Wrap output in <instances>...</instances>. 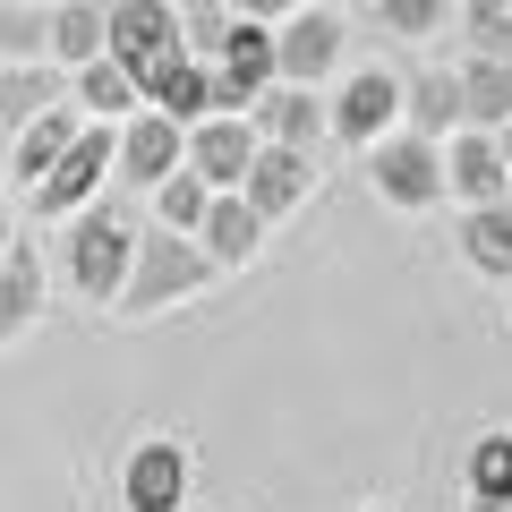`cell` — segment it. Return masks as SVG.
<instances>
[{
	"label": "cell",
	"mask_w": 512,
	"mask_h": 512,
	"mask_svg": "<svg viewBox=\"0 0 512 512\" xmlns=\"http://www.w3.org/2000/svg\"><path fill=\"white\" fill-rule=\"evenodd\" d=\"M231 18H256V26H282L291 9H308V0H222Z\"/></svg>",
	"instance_id": "31"
},
{
	"label": "cell",
	"mask_w": 512,
	"mask_h": 512,
	"mask_svg": "<svg viewBox=\"0 0 512 512\" xmlns=\"http://www.w3.org/2000/svg\"><path fill=\"white\" fill-rule=\"evenodd\" d=\"M308 188H316V154H308V146H256L239 197H248L265 222H282V214H299V205H308Z\"/></svg>",
	"instance_id": "13"
},
{
	"label": "cell",
	"mask_w": 512,
	"mask_h": 512,
	"mask_svg": "<svg viewBox=\"0 0 512 512\" xmlns=\"http://www.w3.org/2000/svg\"><path fill=\"white\" fill-rule=\"evenodd\" d=\"M256 120L248 111H205L197 128H188V171H197L205 188H239L248 180V163H256Z\"/></svg>",
	"instance_id": "10"
},
{
	"label": "cell",
	"mask_w": 512,
	"mask_h": 512,
	"mask_svg": "<svg viewBox=\"0 0 512 512\" xmlns=\"http://www.w3.org/2000/svg\"><path fill=\"white\" fill-rule=\"evenodd\" d=\"M495 146H504V171H512V120H504V128H495Z\"/></svg>",
	"instance_id": "33"
},
{
	"label": "cell",
	"mask_w": 512,
	"mask_h": 512,
	"mask_svg": "<svg viewBox=\"0 0 512 512\" xmlns=\"http://www.w3.org/2000/svg\"><path fill=\"white\" fill-rule=\"evenodd\" d=\"M461 256H470L487 282L512 274V197H495V205H461Z\"/></svg>",
	"instance_id": "22"
},
{
	"label": "cell",
	"mask_w": 512,
	"mask_h": 512,
	"mask_svg": "<svg viewBox=\"0 0 512 512\" xmlns=\"http://www.w3.org/2000/svg\"><path fill=\"white\" fill-rule=\"evenodd\" d=\"M188 163V128L171 120V111H154V103H137L120 120V146H111V171H120L128 188H154L163 171H180Z\"/></svg>",
	"instance_id": "7"
},
{
	"label": "cell",
	"mask_w": 512,
	"mask_h": 512,
	"mask_svg": "<svg viewBox=\"0 0 512 512\" xmlns=\"http://www.w3.org/2000/svg\"><path fill=\"white\" fill-rule=\"evenodd\" d=\"M478 512H512V495H504V504H478Z\"/></svg>",
	"instance_id": "34"
},
{
	"label": "cell",
	"mask_w": 512,
	"mask_h": 512,
	"mask_svg": "<svg viewBox=\"0 0 512 512\" xmlns=\"http://www.w3.org/2000/svg\"><path fill=\"white\" fill-rule=\"evenodd\" d=\"M453 9H461V0H376V26L393 43H436Z\"/></svg>",
	"instance_id": "28"
},
{
	"label": "cell",
	"mask_w": 512,
	"mask_h": 512,
	"mask_svg": "<svg viewBox=\"0 0 512 512\" xmlns=\"http://www.w3.org/2000/svg\"><path fill=\"white\" fill-rule=\"evenodd\" d=\"M512 495V427H487L470 444V504H504Z\"/></svg>",
	"instance_id": "27"
},
{
	"label": "cell",
	"mask_w": 512,
	"mask_h": 512,
	"mask_svg": "<svg viewBox=\"0 0 512 512\" xmlns=\"http://www.w3.org/2000/svg\"><path fill=\"white\" fill-rule=\"evenodd\" d=\"M77 128H86V111H77V103H52V111H35V120L18 128V154H9V171H18V180L35 188L43 171H52L60 154H69V137H77Z\"/></svg>",
	"instance_id": "19"
},
{
	"label": "cell",
	"mask_w": 512,
	"mask_h": 512,
	"mask_svg": "<svg viewBox=\"0 0 512 512\" xmlns=\"http://www.w3.org/2000/svg\"><path fill=\"white\" fill-rule=\"evenodd\" d=\"M52 60L60 69L103 60V0H52Z\"/></svg>",
	"instance_id": "24"
},
{
	"label": "cell",
	"mask_w": 512,
	"mask_h": 512,
	"mask_svg": "<svg viewBox=\"0 0 512 512\" xmlns=\"http://www.w3.org/2000/svg\"><path fill=\"white\" fill-rule=\"evenodd\" d=\"M128 256H137V222L120 214V205H77L69 214V282L86 299H120V282H128Z\"/></svg>",
	"instance_id": "2"
},
{
	"label": "cell",
	"mask_w": 512,
	"mask_h": 512,
	"mask_svg": "<svg viewBox=\"0 0 512 512\" xmlns=\"http://www.w3.org/2000/svg\"><path fill=\"white\" fill-rule=\"evenodd\" d=\"M120 504L128 512H180L188 504V444L146 436L128 453V470H120Z\"/></svg>",
	"instance_id": "11"
},
{
	"label": "cell",
	"mask_w": 512,
	"mask_h": 512,
	"mask_svg": "<svg viewBox=\"0 0 512 512\" xmlns=\"http://www.w3.org/2000/svg\"><path fill=\"white\" fill-rule=\"evenodd\" d=\"M197 248L214 256V274H239V265H256V248H265V214H256L239 188H214V205H205V222H197Z\"/></svg>",
	"instance_id": "15"
},
{
	"label": "cell",
	"mask_w": 512,
	"mask_h": 512,
	"mask_svg": "<svg viewBox=\"0 0 512 512\" xmlns=\"http://www.w3.org/2000/svg\"><path fill=\"white\" fill-rule=\"evenodd\" d=\"M504 299H512V274H504Z\"/></svg>",
	"instance_id": "35"
},
{
	"label": "cell",
	"mask_w": 512,
	"mask_h": 512,
	"mask_svg": "<svg viewBox=\"0 0 512 512\" xmlns=\"http://www.w3.org/2000/svg\"><path fill=\"white\" fill-rule=\"evenodd\" d=\"M367 188H376L384 205H402V214L444 205V146L419 137V128H384L376 146H367Z\"/></svg>",
	"instance_id": "3"
},
{
	"label": "cell",
	"mask_w": 512,
	"mask_h": 512,
	"mask_svg": "<svg viewBox=\"0 0 512 512\" xmlns=\"http://www.w3.org/2000/svg\"><path fill=\"white\" fill-rule=\"evenodd\" d=\"M444 197H461V205L512 197V171H504L495 128H453V137H444Z\"/></svg>",
	"instance_id": "12"
},
{
	"label": "cell",
	"mask_w": 512,
	"mask_h": 512,
	"mask_svg": "<svg viewBox=\"0 0 512 512\" xmlns=\"http://www.w3.org/2000/svg\"><path fill=\"white\" fill-rule=\"evenodd\" d=\"M111 146H120V120H86V128H77V137H69V154H60V163L35 180V214H77V205H94V197H103Z\"/></svg>",
	"instance_id": "6"
},
{
	"label": "cell",
	"mask_w": 512,
	"mask_h": 512,
	"mask_svg": "<svg viewBox=\"0 0 512 512\" xmlns=\"http://www.w3.org/2000/svg\"><path fill=\"white\" fill-rule=\"evenodd\" d=\"M325 120H333V137H342V146H376L384 128L402 120V77L376 69V60H367V69H350L342 94L325 103Z\"/></svg>",
	"instance_id": "9"
},
{
	"label": "cell",
	"mask_w": 512,
	"mask_h": 512,
	"mask_svg": "<svg viewBox=\"0 0 512 512\" xmlns=\"http://www.w3.org/2000/svg\"><path fill=\"white\" fill-rule=\"evenodd\" d=\"M137 94H146L154 111H171V120H180V128H197L205 111H214V69L180 52V60H163V69H154V77H146V86H137Z\"/></svg>",
	"instance_id": "17"
},
{
	"label": "cell",
	"mask_w": 512,
	"mask_h": 512,
	"mask_svg": "<svg viewBox=\"0 0 512 512\" xmlns=\"http://www.w3.org/2000/svg\"><path fill=\"white\" fill-rule=\"evenodd\" d=\"M35 9H52V0H35Z\"/></svg>",
	"instance_id": "36"
},
{
	"label": "cell",
	"mask_w": 512,
	"mask_h": 512,
	"mask_svg": "<svg viewBox=\"0 0 512 512\" xmlns=\"http://www.w3.org/2000/svg\"><path fill=\"white\" fill-rule=\"evenodd\" d=\"M512 120V60H461V128H504Z\"/></svg>",
	"instance_id": "23"
},
{
	"label": "cell",
	"mask_w": 512,
	"mask_h": 512,
	"mask_svg": "<svg viewBox=\"0 0 512 512\" xmlns=\"http://www.w3.org/2000/svg\"><path fill=\"white\" fill-rule=\"evenodd\" d=\"M470 512H478V504H470Z\"/></svg>",
	"instance_id": "37"
},
{
	"label": "cell",
	"mask_w": 512,
	"mask_h": 512,
	"mask_svg": "<svg viewBox=\"0 0 512 512\" xmlns=\"http://www.w3.org/2000/svg\"><path fill=\"white\" fill-rule=\"evenodd\" d=\"M342 52H350V26H342V9H291V18L274 26V77L282 86H325L333 69H342Z\"/></svg>",
	"instance_id": "5"
},
{
	"label": "cell",
	"mask_w": 512,
	"mask_h": 512,
	"mask_svg": "<svg viewBox=\"0 0 512 512\" xmlns=\"http://www.w3.org/2000/svg\"><path fill=\"white\" fill-rule=\"evenodd\" d=\"M146 197H154V214H163V231H188V239H197V222H205V205H214V188L180 163V171H163Z\"/></svg>",
	"instance_id": "25"
},
{
	"label": "cell",
	"mask_w": 512,
	"mask_h": 512,
	"mask_svg": "<svg viewBox=\"0 0 512 512\" xmlns=\"http://www.w3.org/2000/svg\"><path fill=\"white\" fill-rule=\"evenodd\" d=\"M52 103H69V69L60 60H0V128H26Z\"/></svg>",
	"instance_id": "16"
},
{
	"label": "cell",
	"mask_w": 512,
	"mask_h": 512,
	"mask_svg": "<svg viewBox=\"0 0 512 512\" xmlns=\"http://www.w3.org/2000/svg\"><path fill=\"white\" fill-rule=\"evenodd\" d=\"M478 60H512V0H461L453 9Z\"/></svg>",
	"instance_id": "29"
},
{
	"label": "cell",
	"mask_w": 512,
	"mask_h": 512,
	"mask_svg": "<svg viewBox=\"0 0 512 512\" xmlns=\"http://www.w3.org/2000/svg\"><path fill=\"white\" fill-rule=\"evenodd\" d=\"M402 120L444 146V137L461 128V69H419V77H402Z\"/></svg>",
	"instance_id": "18"
},
{
	"label": "cell",
	"mask_w": 512,
	"mask_h": 512,
	"mask_svg": "<svg viewBox=\"0 0 512 512\" xmlns=\"http://www.w3.org/2000/svg\"><path fill=\"white\" fill-rule=\"evenodd\" d=\"M69 103L86 111V120H128V111L146 103L137 94V77H128V60H86V69H69Z\"/></svg>",
	"instance_id": "21"
},
{
	"label": "cell",
	"mask_w": 512,
	"mask_h": 512,
	"mask_svg": "<svg viewBox=\"0 0 512 512\" xmlns=\"http://www.w3.org/2000/svg\"><path fill=\"white\" fill-rule=\"evenodd\" d=\"M0 60H52V9L0 0Z\"/></svg>",
	"instance_id": "26"
},
{
	"label": "cell",
	"mask_w": 512,
	"mask_h": 512,
	"mask_svg": "<svg viewBox=\"0 0 512 512\" xmlns=\"http://www.w3.org/2000/svg\"><path fill=\"white\" fill-rule=\"evenodd\" d=\"M205 69H214V111H248L256 94L274 86V26L231 18V35H222V52Z\"/></svg>",
	"instance_id": "8"
},
{
	"label": "cell",
	"mask_w": 512,
	"mask_h": 512,
	"mask_svg": "<svg viewBox=\"0 0 512 512\" xmlns=\"http://www.w3.org/2000/svg\"><path fill=\"white\" fill-rule=\"evenodd\" d=\"M222 35H231V9H222V0H188V9H180V43H188V60H214Z\"/></svg>",
	"instance_id": "30"
},
{
	"label": "cell",
	"mask_w": 512,
	"mask_h": 512,
	"mask_svg": "<svg viewBox=\"0 0 512 512\" xmlns=\"http://www.w3.org/2000/svg\"><path fill=\"white\" fill-rule=\"evenodd\" d=\"M9 248H18V222H9V214H0V256H9Z\"/></svg>",
	"instance_id": "32"
},
{
	"label": "cell",
	"mask_w": 512,
	"mask_h": 512,
	"mask_svg": "<svg viewBox=\"0 0 512 512\" xmlns=\"http://www.w3.org/2000/svg\"><path fill=\"white\" fill-rule=\"evenodd\" d=\"M103 52L128 60V77L146 86L163 60L188 52L180 43V9H171V0H103Z\"/></svg>",
	"instance_id": "4"
},
{
	"label": "cell",
	"mask_w": 512,
	"mask_h": 512,
	"mask_svg": "<svg viewBox=\"0 0 512 512\" xmlns=\"http://www.w3.org/2000/svg\"><path fill=\"white\" fill-rule=\"evenodd\" d=\"M205 282H214V256H205L188 231H137V256H128V282H120L111 308L120 316H154V308H171V299L205 291Z\"/></svg>",
	"instance_id": "1"
},
{
	"label": "cell",
	"mask_w": 512,
	"mask_h": 512,
	"mask_svg": "<svg viewBox=\"0 0 512 512\" xmlns=\"http://www.w3.org/2000/svg\"><path fill=\"white\" fill-rule=\"evenodd\" d=\"M35 316H43V256H35V239H18L0 256V342H18Z\"/></svg>",
	"instance_id": "20"
},
{
	"label": "cell",
	"mask_w": 512,
	"mask_h": 512,
	"mask_svg": "<svg viewBox=\"0 0 512 512\" xmlns=\"http://www.w3.org/2000/svg\"><path fill=\"white\" fill-rule=\"evenodd\" d=\"M248 120H256V137H265V146H308V154H316V137H333L325 94H316V86H282V77L248 103Z\"/></svg>",
	"instance_id": "14"
}]
</instances>
